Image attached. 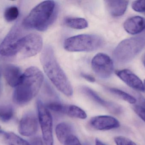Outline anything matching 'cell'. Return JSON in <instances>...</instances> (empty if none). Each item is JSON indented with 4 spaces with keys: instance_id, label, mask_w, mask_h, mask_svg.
Here are the masks:
<instances>
[{
    "instance_id": "37",
    "label": "cell",
    "mask_w": 145,
    "mask_h": 145,
    "mask_svg": "<svg viewBox=\"0 0 145 145\" xmlns=\"http://www.w3.org/2000/svg\"><path fill=\"white\" fill-rule=\"evenodd\" d=\"M1 126H0V129H1Z\"/></svg>"
},
{
    "instance_id": "10",
    "label": "cell",
    "mask_w": 145,
    "mask_h": 145,
    "mask_svg": "<svg viewBox=\"0 0 145 145\" xmlns=\"http://www.w3.org/2000/svg\"><path fill=\"white\" fill-rule=\"evenodd\" d=\"M38 129V121L32 112H28L23 115L18 126V131L21 135L31 137L36 134Z\"/></svg>"
},
{
    "instance_id": "1",
    "label": "cell",
    "mask_w": 145,
    "mask_h": 145,
    "mask_svg": "<svg viewBox=\"0 0 145 145\" xmlns=\"http://www.w3.org/2000/svg\"><path fill=\"white\" fill-rule=\"evenodd\" d=\"M40 60L45 73L53 84L65 95L72 96L73 89L71 83L59 64L52 46L46 45L44 47Z\"/></svg>"
},
{
    "instance_id": "4",
    "label": "cell",
    "mask_w": 145,
    "mask_h": 145,
    "mask_svg": "<svg viewBox=\"0 0 145 145\" xmlns=\"http://www.w3.org/2000/svg\"><path fill=\"white\" fill-rule=\"evenodd\" d=\"M145 46V38L142 37L125 39L121 41L114 50V59L119 64L128 63L141 52Z\"/></svg>"
},
{
    "instance_id": "3",
    "label": "cell",
    "mask_w": 145,
    "mask_h": 145,
    "mask_svg": "<svg viewBox=\"0 0 145 145\" xmlns=\"http://www.w3.org/2000/svg\"><path fill=\"white\" fill-rule=\"evenodd\" d=\"M58 11V6L56 2L44 1L31 10L22 24L26 29L45 31L54 23Z\"/></svg>"
},
{
    "instance_id": "27",
    "label": "cell",
    "mask_w": 145,
    "mask_h": 145,
    "mask_svg": "<svg viewBox=\"0 0 145 145\" xmlns=\"http://www.w3.org/2000/svg\"><path fill=\"white\" fill-rule=\"evenodd\" d=\"M134 110L137 115L145 122V108L140 105L135 106Z\"/></svg>"
},
{
    "instance_id": "6",
    "label": "cell",
    "mask_w": 145,
    "mask_h": 145,
    "mask_svg": "<svg viewBox=\"0 0 145 145\" xmlns=\"http://www.w3.org/2000/svg\"><path fill=\"white\" fill-rule=\"evenodd\" d=\"M38 121L41 129L43 142L46 145H53V120L49 110L41 100L37 102Z\"/></svg>"
},
{
    "instance_id": "2",
    "label": "cell",
    "mask_w": 145,
    "mask_h": 145,
    "mask_svg": "<svg viewBox=\"0 0 145 145\" xmlns=\"http://www.w3.org/2000/svg\"><path fill=\"white\" fill-rule=\"evenodd\" d=\"M43 80L44 76L40 69L35 66L28 68L14 92L13 101L19 105L29 103L38 93Z\"/></svg>"
},
{
    "instance_id": "29",
    "label": "cell",
    "mask_w": 145,
    "mask_h": 145,
    "mask_svg": "<svg viewBox=\"0 0 145 145\" xmlns=\"http://www.w3.org/2000/svg\"><path fill=\"white\" fill-rule=\"evenodd\" d=\"M30 144L31 145H43L41 138L39 137H35L30 140Z\"/></svg>"
},
{
    "instance_id": "16",
    "label": "cell",
    "mask_w": 145,
    "mask_h": 145,
    "mask_svg": "<svg viewBox=\"0 0 145 145\" xmlns=\"http://www.w3.org/2000/svg\"><path fill=\"white\" fill-rule=\"evenodd\" d=\"M127 1L107 0L105 3L110 13L114 17H119L124 14L128 5Z\"/></svg>"
},
{
    "instance_id": "18",
    "label": "cell",
    "mask_w": 145,
    "mask_h": 145,
    "mask_svg": "<svg viewBox=\"0 0 145 145\" xmlns=\"http://www.w3.org/2000/svg\"><path fill=\"white\" fill-rule=\"evenodd\" d=\"M65 23L69 27L78 30L85 29L88 25L87 20L84 18L75 17L66 18L65 20Z\"/></svg>"
},
{
    "instance_id": "11",
    "label": "cell",
    "mask_w": 145,
    "mask_h": 145,
    "mask_svg": "<svg viewBox=\"0 0 145 145\" xmlns=\"http://www.w3.org/2000/svg\"><path fill=\"white\" fill-rule=\"evenodd\" d=\"M89 125L95 130L105 131L118 128L120 127L119 121L110 116H98L92 117L89 121Z\"/></svg>"
},
{
    "instance_id": "12",
    "label": "cell",
    "mask_w": 145,
    "mask_h": 145,
    "mask_svg": "<svg viewBox=\"0 0 145 145\" xmlns=\"http://www.w3.org/2000/svg\"><path fill=\"white\" fill-rule=\"evenodd\" d=\"M81 90L83 93L91 100L105 108L110 112L118 114L121 111V107L119 106L112 102L105 100L89 88L83 86L81 88Z\"/></svg>"
},
{
    "instance_id": "14",
    "label": "cell",
    "mask_w": 145,
    "mask_h": 145,
    "mask_svg": "<svg viewBox=\"0 0 145 145\" xmlns=\"http://www.w3.org/2000/svg\"><path fill=\"white\" fill-rule=\"evenodd\" d=\"M123 27L129 34L140 33L145 30V18L139 16L131 17L124 22Z\"/></svg>"
},
{
    "instance_id": "31",
    "label": "cell",
    "mask_w": 145,
    "mask_h": 145,
    "mask_svg": "<svg viewBox=\"0 0 145 145\" xmlns=\"http://www.w3.org/2000/svg\"><path fill=\"white\" fill-rule=\"evenodd\" d=\"M95 145H106L104 143H102L101 141L98 139H95Z\"/></svg>"
},
{
    "instance_id": "9",
    "label": "cell",
    "mask_w": 145,
    "mask_h": 145,
    "mask_svg": "<svg viewBox=\"0 0 145 145\" xmlns=\"http://www.w3.org/2000/svg\"><path fill=\"white\" fill-rule=\"evenodd\" d=\"M18 26L13 27L0 45V54L6 57L13 56L18 53L19 41L21 38Z\"/></svg>"
},
{
    "instance_id": "5",
    "label": "cell",
    "mask_w": 145,
    "mask_h": 145,
    "mask_svg": "<svg viewBox=\"0 0 145 145\" xmlns=\"http://www.w3.org/2000/svg\"><path fill=\"white\" fill-rule=\"evenodd\" d=\"M103 44V39L99 36L82 34L66 39L64 47L69 52H92L99 49Z\"/></svg>"
},
{
    "instance_id": "30",
    "label": "cell",
    "mask_w": 145,
    "mask_h": 145,
    "mask_svg": "<svg viewBox=\"0 0 145 145\" xmlns=\"http://www.w3.org/2000/svg\"><path fill=\"white\" fill-rule=\"evenodd\" d=\"M81 76L83 77L84 79L87 80L88 81L90 82H94L95 81L94 77H93L91 75H89V74L82 73V74H81Z\"/></svg>"
},
{
    "instance_id": "34",
    "label": "cell",
    "mask_w": 145,
    "mask_h": 145,
    "mask_svg": "<svg viewBox=\"0 0 145 145\" xmlns=\"http://www.w3.org/2000/svg\"><path fill=\"white\" fill-rule=\"evenodd\" d=\"M144 87L145 89V79L144 80Z\"/></svg>"
},
{
    "instance_id": "8",
    "label": "cell",
    "mask_w": 145,
    "mask_h": 145,
    "mask_svg": "<svg viewBox=\"0 0 145 145\" xmlns=\"http://www.w3.org/2000/svg\"><path fill=\"white\" fill-rule=\"evenodd\" d=\"M92 69L101 78L107 79L110 77L114 71V64L107 54L99 53L93 58L91 62Z\"/></svg>"
},
{
    "instance_id": "15",
    "label": "cell",
    "mask_w": 145,
    "mask_h": 145,
    "mask_svg": "<svg viewBox=\"0 0 145 145\" xmlns=\"http://www.w3.org/2000/svg\"><path fill=\"white\" fill-rule=\"evenodd\" d=\"M5 79L8 85L16 87L20 82L22 74L18 67L14 65H7L4 69Z\"/></svg>"
},
{
    "instance_id": "26",
    "label": "cell",
    "mask_w": 145,
    "mask_h": 145,
    "mask_svg": "<svg viewBox=\"0 0 145 145\" xmlns=\"http://www.w3.org/2000/svg\"><path fill=\"white\" fill-rule=\"evenodd\" d=\"M132 8L135 11L139 12H145V1H136L132 4Z\"/></svg>"
},
{
    "instance_id": "21",
    "label": "cell",
    "mask_w": 145,
    "mask_h": 145,
    "mask_svg": "<svg viewBox=\"0 0 145 145\" xmlns=\"http://www.w3.org/2000/svg\"><path fill=\"white\" fill-rule=\"evenodd\" d=\"M5 139L8 145H31L24 139L12 133L5 134Z\"/></svg>"
},
{
    "instance_id": "20",
    "label": "cell",
    "mask_w": 145,
    "mask_h": 145,
    "mask_svg": "<svg viewBox=\"0 0 145 145\" xmlns=\"http://www.w3.org/2000/svg\"><path fill=\"white\" fill-rule=\"evenodd\" d=\"M65 115L80 119H85L87 117V114L83 110L78 106L72 105H67Z\"/></svg>"
},
{
    "instance_id": "24",
    "label": "cell",
    "mask_w": 145,
    "mask_h": 145,
    "mask_svg": "<svg viewBox=\"0 0 145 145\" xmlns=\"http://www.w3.org/2000/svg\"><path fill=\"white\" fill-rule=\"evenodd\" d=\"M18 9L17 7L14 6L7 8L4 12V18L8 22L15 20L18 18Z\"/></svg>"
},
{
    "instance_id": "17",
    "label": "cell",
    "mask_w": 145,
    "mask_h": 145,
    "mask_svg": "<svg viewBox=\"0 0 145 145\" xmlns=\"http://www.w3.org/2000/svg\"><path fill=\"white\" fill-rule=\"evenodd\" d=\"M72 126L68 123H59L56 128V134L59 141L64 144L67 139L73 135Z\"/></svg>"
},
{
    "instance_id": "23",
    "label": "cell",
    "mask_w": 145,
    "mask_h": 145,
    "mask_svg": "<svg viewBox=\"0 0 145 145\" xmlns=\"http://www.w3.org/2000/svg\"><path fill=\"white\" fill-rule=\"evenodd\" d=\"M45 105L48 110H51L57 113L65 114L67 107L66 105L56 101H50Z\"/></svg>"
},
{
    "instance_id": "7",
    "label": "cell",
    "mask_w": 145,
    "mask_h": 145,
    "mask_svg": "<svg viewBox=\"0 0 145 145\" xmlns=\"http://www.w3.org/2000/svg\"><path fill=\"white\" fill-rule=\"evenodd\" d=\"M43 41L40 35L31 33L23 37L19 41L18 53L24 58L33 57L42 49Z\"/></svg>"
},
{
    "instance_id": "19",
    "label": "cell",
    "mask_w": 145,
    "mask_h": 145,
    "mask_svg": "<svg viewBox=\"0 0 145 145\" xmlns=\"http://www.w3.org/2000/svg\"><path fill=\"white\" fill-rule=\"evenodd\" d=\"M107 89L113 95L129 104H135L137 102V99L134 97L122 90L114 88H108Z\"/></svg>"
},
{
    "instance_id": "33",
    "label": "cell",
    "mask_w": 145,
    "mask_h": 145,
    "mask_svg": "<svg viewBox=\"0 0 145 145\" xmlns=\"http://www.w3.org/2000/svg\"><path fill=\"white\" fill-rule=\"evenodd\" d=\"M1 82H0V94H1Z\"/></svg>"
},
{
    "instance_id": "35",
    "label": "cell",
    "mask_w": 145,
    "mask_h": 145,
    "mask_svg": "<svg viewBox=\"0 0 145 145\" xmlns=\"http://www.w3.org/2000/svg\"><path fill=\"white\" fill-rule=\"evenodd\" d=\"M1 72H0V82H1Z\"/></svg>"
},
{
    "instance_id": "25",
    "label": "cell",
    "mask_w": 145,
    "mask_h": 145,
    "mask_svg": "<svg viewBox=\"0 0 145 145\" xmlns=\"http://www.w3.org/2000/svg\"><path fill=\"white\" fill-rule=\"evenodd\" d=\"M114 141L116 145H137L131 140L123 136L115 137Z\"/></svg>"
},
{
    "instance_id": "13",
    "label": "cell",
    "mask_w": 145,
    "mask_h": 145,
    "mask_svg": "<svg viewBox=\"0 0 145 145\" xmlns=\"http://www.w3.org/2000/svg\"><path fill=\"white\" fill-rule=\"evenodd\" d=\"M117 75L126 84L135 90L144 92V84L141 80L133 72L127 69L118 70L116 72Z\"/></svg>"
},
{
    "instance_id": "36",
    "label": "cell",
    "mask_w": 145,
    "mask_h": 145,
    "mask_svg": "<svg viewBox=\"0 0 145 145\" xmlns=\"http://www.w3.org/2000/svg\"><path fill=\"white\" fill-rule=\"evenodd\" d=\"M2 133V132L1 130H0V133Z\"/></svg>"
},
{
    "instance_id": "22",
    "label": "cell",
    "mask_w": 145,
    "mask_h": 145,
    "mask_svg": "<svg viewBox=\"0 0 145 145\" xmlns=\"http://www.w3.org/2000/svg\"><path fill=\"white\" fill-rule=\"evenodd\" d=\"M14 110L11 106H0V120L5 122L10 121L13 117Z\"/></svg>"
},
{
    "instance_id": "32",
    "label": "cell",
    "mask_w": 145,
    "mask_h": 145,
    "mask_svg": "<svg viewBox=\"0 0 145 145\" xmlns=\"http://www.w3.org/2000/svg\"><path fill=\"white\" fill-rule=\"evenodd\" d=\"M143 62H144V65L145 67V56L144 58V61H143Z\"/></svg>"
},
{
    "instance_id": "28",
    "label": "cell",
    "mask_w": 145,
    "mask_h": 145,
    "mask_svg": "<svg viewBox=\"0 0 145 145\" xmlns=\"http://www.w3.org/2000/svg\"><path fill=\"white\" fill-rule=\"evenodd\" d=\"M64 145H82L78 139L75 135L71 136L65 141Z\"/></svg>"
}]
</instances>
